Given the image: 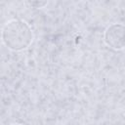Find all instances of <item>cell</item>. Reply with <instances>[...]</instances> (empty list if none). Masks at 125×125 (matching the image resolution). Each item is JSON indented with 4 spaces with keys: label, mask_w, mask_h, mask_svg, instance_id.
Returning a JSON list of instances; mask_svg holds the SVG:
<instances>
[{
    "label": "cell",
    "mask_w": 125,
    "mask_h": 125,
    "mask_svg": "<svg viewBox=\"0 0 125 125\" xmlns=\"http://www.w3.org/2000/svg\"><path fill=\"white\" fill-rule=\"evenodd\" d=\"M10 125H22V124H20V123H13V124H10Z\"/></svg>",
    "instance_id": "277c9868"
},
{
    "label": "cell",
    "mask_w": 125,
    "mask_h": 125,
    "mask_svg": "<svg viewBox=\"0 0 125 125\" xmlns=\"http://www.w3.org/2000/svg\"><path fill=\"white\" fill-rule=\"evenodd\" d=\"M124 25L122 23H112L108 25L104 32V41L111 49L119 51L125 47Z\"/></svg>",
    "instance_id": "7a4b0ae2"
},
{
    "label": "cell",
    "mask_w": 125,
    "mask_h": 125,
    "mask_svg": "<svg viewBox=\"0 0 125 125\" xmlns=\"http://www.w3.org/2000/svg\"><path fill=\"white\" fill-rule=\"evenodd\" d=\"M1 38L8 49L14 52H20L27 49L32 43L33 31L25 21L13 19L4 24L1 31Z\"/></svg>",
    "instance_id": "6da1fadb"
},
{
    "label": "cell",
    "mask_w": 125,
    "mask_h": 125,
    "mask_svg": "<svg viewBox=\"0 0 125 125\" xmlns=\"http://www.w3.org/2000/svg\"><path fill=\"white\" fill-rule=\"evenodd\" d=\"M28 4L34 8H43L44 6H46L48 4V2H46V1H39V2L38 1H30V2H28Z\"/></svg>",
    "instance_id": "3957f363"
}]
</instances>
